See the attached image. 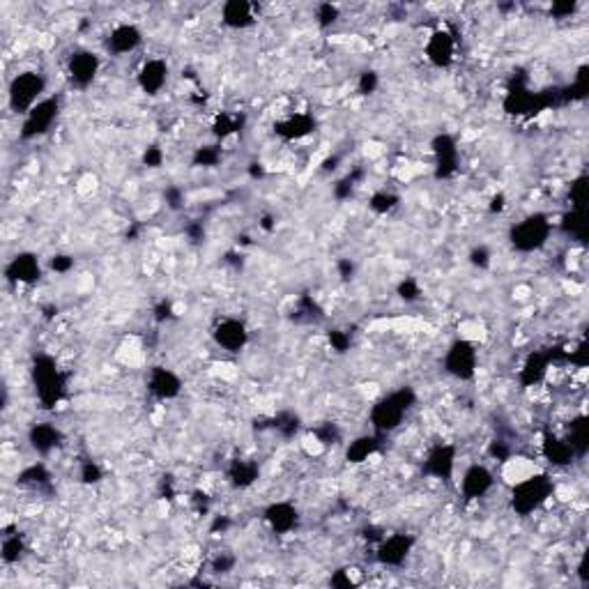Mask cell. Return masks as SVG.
Instances as JSON below:
<instances>
[{
    "label": "cell",
    "mask_w": 589,
    "mask_h": 589,
    "mask_svg": "<svg viewBox=\"0 0 589 589\" xmlns=\"http://www.w3.org/2000/svg\"><path fill=\"white\" fill-rule=\"evenodd\" d=\"M5 277L7 281H12V284H35L42 277V267H39V260L35 253H16L14 258L7 262L5 267Z\"/></svg>",
    "instance_id": "12"
},
{
    "label": "cell",
    "mask_w": 589,
    "mask_h": 589,
    "mask_svg": "<svg viewBox=\"0 0 589 589\" xmlns=\"http://www.w3.org/2000/svg\"><path fill=\"white\" fill-rule=\"evenodd\" d=\"M46 90V79L39 72H21L16 74L10 90H7V101L14 113H25L28 115L32 108L39 104L42 92Z\"/></svg>",
    "instance_id": "4"
},
{
    "label": "cell",
    "mask_w": 589,
    "mask_h": 589,
    "mask_svg": "<svg viewBox=\"0 0 589 589\" xmlns=\"http://www.w3.org/2000/svg\"><path fill=\"white\" fill-rule=\"evenodd\" d=\"M353 272H355V265L350 260H338V274L341 279H353Z\"/></svg>",
    "instance_id": "52"
},
{
    "label": "cell",
    "mask_w": 589,
    "mask_h": 589,
    "mask_svg": "<svg viewBox=\"0 0 589 589\" xmlns=\"http://www.w3.org/2000/svg\"><path fill=\"white\" fill-rule=\"evenodd\" d=\"M380 449V435H362V438H357L350 442V447L346 451V458L348 463H364V460H369L375 451Z\"/></svg>",
    "instance_id": "27"
},
{
    "label": "cell",
    "mask_w": 589,
    "mask_h": 589,
    "mask_svg": "<svg viewBox=\"0 0 589 589\" xmlns=\"http://www.w3.org/2000/svg\"><path fill=\"white\" fill-rule=\"evenodd\" d=\"M369 205H371L373 212H378V215H387V212H391L398 205V196L389 194V191H378V194L371 196Z\"/></svg>",
    "instance_id": "33"
},
{
    "label": "cell",
    "mask_w": 589,
    "mask_h": 589,
    "mask_svg": "<svg viewBox=\"0 0 589 589\" xmlns=\"http://www.w3.org/2000/svg\"><path fill=\"white\" fill-rule=\"evenodd\" d=\"M25 550V545H23V539H21V534H7L5 539H3V562L5 564H16V562L21 559V555Z\"/></svg>",
    "instance_id": "31"
},
{
    "label": "cell",
    "mask_w": 589,
    "mask_h": 589,
    "mask_svg": "<svg viewBox=\"0 0 589 589\" xmlns=\"http://www.w3.org/2000/svg\"><path fill=\"white\" fill-rule=\"evenodd\" d=\"M212 129H215V136H219V139H226V136L240 132V122H237L235 118L221 113V115H217V120H215V125H212Z\"/></svg>",
    "instance_id": "35"
},
{
    "label": "cell",
    "mask_w": 589,
    "mask_h": 589,
    "mask_svg": "<svg viewBox=\"0 0 589 589\" xmlns=\"http://www.w3.org/2000/svg\"><path fill=\"white\" fill-rule=\"evenodd\" d=\"M28 442H30V447L37 451V454H51L58 445L63 442V433L61 429H56L53 424H49V422H42V424H35L30 429L28 433Z\"/></svg>",
    "instance_id": "20"
},
{
    "label": "cell",
    "mask_w": 589,
    "mask_h": 589,
    "mask_svg": "<svg viewBox=\"0 0 589 589\" xmlns=\"http://www.w3.org/2000/svg\"><path fill=\"white\" fill-rule=\"evenodd\" d=\"M417 394L412 387H400L391 394L382 396L378 403L371 407V426L378 435L396 431L405 414L414 407Z\"/></svg>",
    "instance_id": "1"
},
{
    "label": "cell",
    "mask_w": 589,
    "mask_h": 589,
    "mask_svg": "<svg viewBox=\"0 0 589 589\" xmlns=\"http://www.w3.org/2000/svg\"><path fill=\"white\" fill-rule=\"evenodd\" d=\"M490 456L500 458V460H507V458H509V447L505 445V442H493V447H490Z\"/></svg>",
    "instance_id": "51"
},
{
    "label": "cell",
    "mask_w": 589,
    "mask_h": 589,
    "mask_svg": "<svg viewBox=\"0 0 589 589\" xmlns=\"http://www.w3.org/2000/svg\"><path fill=\"white\" fill-rule=\"evenodd\" d=\"M493 472L486 465H472L465 469L463 481H460V493L465 500H479L493 488Z\"/></svg>",
    "instance_id": "16"
},
{
    "label": "cell",
    "mask_w": 589,
    "mask_h": 589,
    "mask_svg": "<svg viewBox=\"0 0 589 589\" xmlns=\"http://www.w3.org/2000/svg\"><path fill=\"white\" fill-rule=\"evenodd\" d=\"M189 235L194 237V240H201V237H203V228L201 226H191L189 228Z\"/></svg>",
    "instance_id": "55"
},
{
    "label": "cell",
    "mask_w": 589,
    "mask_h": 589,
    "mask_svg": "<svg viewBox=\"0 0 589 589\" xmlns=\"http://www.w3.org/2000/svg\"><path fill=\"white\" fill-rule=\"evenodd\" d=\"M233 566H235V557H226V555H221V557L212 562V571H215V574H228Z\"/></svg>",
    "instance_id": "44"
},
{
    "label": "cell",
    "mask_w": 589,
    "mask_h": 589,
    "mask_svg": "<svg viewBox=\"0 0 589 589\" xmlns=\"http://www.w3.org/2000/svg\"><path fill=\"white\" fill-rule=\"evenodd\" d=\"M274 429L281 433V435H286V438H290V435H295L297 429H300V417L293 414V412H281L277 419H274Z\"/></svg>",
    "instance_id": "34"
},
{
    "label": "cell",
    "mask_w": 589,
    "mask_h": 589,
    "mask_svg": "<svg viewBox=\"0 0 589 589\" xmlns=\"http://www.w3.org/2000/svg\"><path fill=\"white\" fill-rule=\"evenodd\" d=\"M552 495V481L548 474H534L518 481L511 490V507L518 516H529L543 507Z\"/></svg>",
    "instance_id": "3"
},
{
    "label": "cell",
    "mask_w": 589,
    "mask_h": 589,
    "mask_svg": "<svg viewBox=\"0 0 589 589\" xmlns=\"http://www.w3.org/2000/svg\"><path fill=\"white\" fill-rule=\"evenodd\" d=\"M378 83H380L378 74H375L373 70H366V72L360 74V83H357V88H360L362 95H371V92L378 90Z\"/></svg>",
    "instance_id": "38"
},
{
    "label": "cell",
    "mask_w": 589,
    "mask_h": 589,
    "mask_svg": "<svg viewBox=\"0 0 589 589\" xmlns=\"http://www.w3.org/2000/svg\"><path fill=\"white\" fill-rule=\"evenodd\" d=\"M329 343L336 353H346L350 348V336L343 334V331H329Z\"/></svg>",
    "instance_id": "42"
},
{
    "label": "cell",
    "mask_w": 589,
    "mask_h": 589,
    "mask_svg": "<svg viewBox=\"0 0 589 589\" xmlns=\"http://www.w3.org/2000/svg\"><path fill=\"white\" fill-rule=\"evenodd\" d=\"M398 295H400V300H405V302H414V300H419V295H422L419 284H417L414 279H405V281H400V286H398Z\"/></svg>",
    "instance_id": "37"
},
{
    "label": "cell",
    "mask_w": 589,
    "mask_h": 589,
    "mask_svg": "<svg viewBox=\"0 0 589 589\" xmlns=\"http://www.w3.org/2000/svg\"><path fill=\"white\" fill-rule=\"evenodd\" d=\"M490 208H493V210H498V212H500L502 208H505V196H495V198H493V205H490Z\"/></svg>",
    "instance_id": "54"
},
{
    "label": "cell",
    "mask_w": 589,
    "mask_h": 589,
    "mask_svg": "<svg viewBox=\"0 0 589 589\" xmlns=\"http://www.w3.org/2000/svg\"><path fill=\"white\" fill-rule=\"evenodd\" d=\"M221 161V150L217 145H203L194 152V166H201V168H212L217 166Z\"/></svg>",
    "instance_id": "32"
},
{
    "label": "cell",
    "mask_w": 589,
    "mask_h": 589,
    "mask_svg": "<svg viewBox=\"0 0 589 589\" xmlns=\"http://www.w3.org/2000/svg\"><path fill=\"white\" fill-rule=\"evenodd\" d=\"M315 435H318V440L322 442V445H329V442H334V440L338 438V433H336L334 429H331L329 424L325 426V429H318V431H315Z\"/></svg>",
    "instance_id": "49"
},
{
    "label": "cell",
    "mask_w": 589,
    "mask_h": 589,
    "mask_svg": "<svg viewBox=\"0 0 589 589\" xmlns=\"http://www.w3.org/2000/svg\"><path fill=\"white\" fill-rule=\"evenodd\" d=\"M469 260H472V265H476V267H488V262H490V253L483 249V246H479V249H474L472 255H469Z\"/></svg>",
    "instance_id": "45"
},
{
    "label": "cell",
    "mask_w": 589,
    "mask_h": 589,
    "mask_svg": "<svg viewBox=\"0 0 589 589\" xmlns=\"http://www.w3.org/2000/svg\"><path fill=\"white\" fill-rule=\"evenodd\" d=\"M585 177H578V180L571 184V201H574V210H583L585 208Z\"/></svg>",
    "instance_id": "40"
},
{
    "label": "cell",
    "mask_w": 589,
    "mask_h": 589,
    "mask_svg": "<svg viewBox=\"0 0 589 589\" xmlns=\"http://www.w3.org/2000/svg\"><path fill=\"white\" fill-rule=\"evenodd\" d=\"M141 30L136 28L134 23H120L115 25L113 32H110L108 37V49L113 51L115 56H122V53H132V51L141 44Z\"/></svg>",
    "instance_id": "21"
},
{
    "label": "cell",
    "mask_w": 589,
    "mask_h": 589,
    "mask_svg": "<svg viewBox=\"0 0 589 589\" xmlns=\"http://www.w3.org/2000/svg\"><path fill=\"white\" fill-rule=\"evenodd\" d=\"M541 451H543V456L548 458L552 465H557V467H564V465H569L571 460L576 458V451L571 449L569 440L557 438L555 433H545L543 435Z\"/></svg>",
    "instance_id": "23"
},
{
    "label": "cell",
    "mask_w": 589,
    "mask_h": 589,
    "mask_svg": "<svg viewBox=\"0 0 589 589\" xmlns=\"http://www.w3.org/2000/svg\"><path fill=\"white\" fill-rule=\"evenodd\" d=\"M81 481L83 483H99L101 481V469L97 463H92V460H85V463L81 465Z\"/></svg>",
    "instance_id": "39"
},
{
    "label": "cell",
    "mask_w": 589,
    "mask_h": 589,
    "mask_svg": "<svg viewBox=\"0 0 589 589\" xmlns=\"http://www.w3.org/2000/svg\"><path fill=\"white\" fill-rule=\"evenodd\" d=\"M315 19H318L320 25H331L338 19V7L331 5V3L318 5V10H315Z\"/></svg>",
    "instance_id": "36"
},
{
    "label": "cell",
    "mask_w": 589,
    "mask_h": 589,
    "mask_svg": "<svg viewBox=\"0 0 589 589\" xmlns=\"http://www.w3.org/2000/svg\"><path fill=\"white\" fill-rule=\"evenodd\" d=\"M433 152H435V177H451L458 168V148L456 141L449 134H440L433 141Z\"/></svg>",
    "instance_id": "13"
},
{
    "label": "cell",
    "mask_w": 589,
    "mask_h": 589,
    "mask_svg": "<svg viewBox=\"0 0 589 589\" xmlns=\"http://www.w3.org/2000/svg\"><path fill=\"white\" fill-rule=\"evenodd\" d=\"M212 336H215L217 346L228 350V353H240L244 350V346L249 343V331H246V325L242 320H235V318H226L221 320L219 325L212 331Z\"/></svg>",
    "instance_id": "10"
},
{
    "label": "cell",
    "mask_w": 589,
    "mask_h": 589,
    "mask_svg": "<svg viewBox=\"0 0 589 589\" xmlns=\"http://www.w3.org/2000/svg\"><path fill=\"white\" fill-rule=\"evenodd\" d=\"M456 467V447L451 445H438L431 449V454L424 460V474L433 476V479L451 481Z\"/></svg>",
    "instance_id": "9"
},
{
    "label": "cell",
    "mask_w": 589,
    "mask_h": 589,
    "mask_svg": "<svg viewBox=\"0 0 589 589\" xmlns=\"http://www.w3.org/2000/svg\"><path fill=\"white\" fill-rule=\"evenodd\" d=\"M221 16L228 28H246L253 23V5L246 0H230L221 7Z\"/></svg>",
    "instance_id": "25"
},
{
    "label": "cell",
    "mask_w": 589,
    "mask_h": 589,
    "mask_svg": "<svg viewBox=\"0 0 589 589\" xmlns=\"http://www.w3.org/2000/svg\"><path fill=\"white\" fill-rule=\"evenodd\" d=\"M32 385H35L37 398L44 407H53L65 396V375L58 369L53 357L37 355L32 362Z\"/></svg>",
    "instance_id": "2"
},
{
    "label": "cell",
    "mask_w": 589,
    "mask_h": 589,
    "mask_svg": "<svg viewBox=\"0 0 589 589\" xmlns=\"http://www.w3.org/2000/svg\"><path fill=\"white\" fill-rule=\"evenodd\" d=\"M569 362H574L576 366H580V369H583V366H587V346L585 343H580L574 353H569Z\"/></svg>",
    "instance_id": "46"
},
{
    "label": "cell",
    "mask_w": 589,
    "mask_h": 589,
    "mask_svg": "<svg viewBox=\"0 0 589 589\" xmlns=\"http://www.w3.org/2000/svg\"><path fill=\"white\" fill-rule=\"evenodd\" d=\"M49 481H51V474H49V469L42 463H35V465L25 467L23 472L19 474V483L21 486H30V488H39V486H46Z\"/></svg>",
    "instance_id": "30"
},
{
    "label": "cell",
    "mask_w": 589,
    "mask_h": 589,
    "mask_svg": "<svg viewBox=\"0 0 589 589\" xmlns=\"http://www.w3.org/2000/svg\"><path fill=\"white\" fill-rule=\"evenodd\" d=\"M331 585H336V587H353V580H350V576H346L343 571H338L336 576H331Z\"/></svg>",
    "instance_id": "53"
},
{
    "label": "cell",
    "mask_w": 589,
    "mask_h": 589,
    "mask_svg": "<svg viewBox=\"0 0 589 589\" xmlns=\"http://www.w3.org/2000/svg\"><path fill=\"white\" fill-rule=\"evenodd\" d=\"M456 53V37L449 30H435L426 42V58L435 67H449L454 63Z\"/></svg>",
    "instance_id": "14"
},
{
    "label": "cell",
    "mask_w": 589,
    "mask_h": 589,
    "mask_svg": "<svg viewBox=\"0 0 589 589\" xmlns=\"http://www.w3.org/2000/svg\"><path fill=\"white\" fill-rule=\"evenodd\" d=\"M168 81V65L161 58H150L145 61L141 72H139V85L145 95H157L164 90V85Z\"/></svg>",
    "instance_id": "17"
},
{
    "label": "cell",
    "mask_w": 589,
    "mask_h": 589,
    "mask_svg": "<svg viewBox=\"0 0 589 589\" xmlns=\"http://www.w3.org/2000/svg\"><path fill=\"white\" fill-rule=\"evenodd\" d=\"M148 389L159 400H170L182 391V380L180 375L164 369V366H155L148 375Z\"/></svg>",
    "instance_id": "15"
},
{
    "label": "cell",
    "mask_w": 589,
    "mask_h": 589,
    "mask_svg": "<svg viewBox=\"0 0 589 589\" xmlns=\"http://www.w3.org/2000/svg\"><path fill=\"white\" fill-rule=\"evenodd\" d=\"M72 267H74V258H70V255H53V258H51V270L53 272L65 274V272H70Z\"/></svg>",
    "instance_id": "43"
},
{
    "label": "cell",
    "mask_w": 589,
    "mask_h": 589,
    "mask_svg": "<svg viewBox=\"0 0 589 589\" xmlns=\"http://www.w3.org/2000/svg\"><path fill=\"white\" fill-rule=\"evenodd\" d=\"M99 67H101V63H99L97 53H92V51H74L70 56V61H67V74H70L74 85L88 88V85L97 79Z\"/></svg>",
    "instance_id": "8"
},
{
    "label": "cell",
    "mask_w": 589,
    "mask_h": 589,
    "mask_svg": "<svg viewBox=\"0 0 589 589\" xmlns=\"http://www.w3.org/2000/svg\"><path fill=\"white\" fill-rule=\"evenodd\" d=\"M562 228H564L569 235H574L576 240L585 242V240H587V221H585V212H583V210H574V208H571L569 215H564V219H562Z\"/></svg>",
    "instance_id": "29"
},
{
    "label": "cell",
    "mask_w": 589,
    "mask_h": 589,
    "mask_svg": "<svg viewBox=\"0 0 589 589\" xmlns=\"http://www.w3.org/2000/svg\"><path fill=\"white\" fill-rule=\"evenodd\" d=\"M161 161H164V152H161L159 145H150V148L143 152V164H145V166L159 168Z\"/></svg>",
    "instance_id": "41"
},
{
    "label": "cell",
    "mask_w": 589,
    "mask_h": 589,
    "mask_svg": "<svg viewBox=\"0 0 589 589\" xmlns=\"http://www.w3.org/2000/svg\"><path fill=\"white\" fill-rule=\"evenodd\" d=\"M414 539L410 534H391L378 545V562L385 566H400L412 550Z\"/></svg>",
    "instance_id": "11"
},
{
    "label": "cell",
    "mask_w": 589,
    "mask_h": 589,
    "mask_svg": "<svg viewBox=\"0 0 589 589\" xmlns=\"http://www.w3.org/2000/svg\"><path fill=\"white\" fill-rule=\"evenodd\" d=\"M445 369L456 380H472L476 373V350L465 338H456L445 355Z\"/></svg>",
    "instance_id": "7"
},
{
    "label": "cell",
    "mask_w": 589,
    "mask_h": 589,
    "mask_svg": "<svg viewBox=\"0 0 589 589\" xmlns=\"http://www.w3.org/2000/svg\"><path fill=\"white\" fill-rule=\"evenodd\" d=\"M569 445L576 451V456H585V451L589 449V424L585 417H578V419L571 424V435H569Z\"/></svg>",
    "instance_id": "28"
},
{
    "label": "cell",
    "mask_w": 589,
    "mask_h": 589,
    "mask_svg": "<svg viewBox=\"0 0 589 589\" xmlns=\"http://www.w3.org/2000/svg\"><path fill=\"white\" fill-rule=\"evenodd\" d=\"M545 106H548V97L545 95H534V92H527L520 88L511 90L505 101L507 113H514V115H529Z\"/></svg>",
    "instance_id": "19"
},
{
    "label": "cell",
    "mask_w": 589,
    "mask_h": 589,
    "mask_svg": "<svg viewBox=\"0 0 589 589\" xmlns=\"http://www.w3.org/2000/svg\"><path fill=\"white\" fill-rule=\"evenodd\" d=\"M58 113H61V99L58 97H46L42 99L39 104L30 110L28 115H25V120L21 125V139L23 141H32V139H39V136H44L53 122L58 120Z\"/></svg>",
    "instance_id": "6"
},
{
    "label": "cell",
    "mask_w": 589,
    "mask_h": 589,
    "mask_svg": "<svg viewBox=\"0 0 589 589\" xmlns=\"http://www.w3.org/2000/svg\"><path fill=\"white\" fill-rule=\"evenodd\" d=\"M550 12L557 16V19H564V16H571L576 12V3H555L550 7Z\"/></svg>",
    "instance_id": "47"
},
{
    "label": "cell",
    "mask_w": 589,
    "mask_h": 589,
    "mask_svg": "<svg viewBox=\"0 0 589 589\" xmlns=\"http://www.w3.org/2000/svg\"><path fill=\"white\" fill-rule=\"evenodd\" d=\"M226 527H228V520L226 518H217V523H215V527H212V529L217 532V529H226Z\"/></svg>",
    "instance_id": "56"
},
{
    "label": "cell",
    "mask_w": 589,
    "mask_h": 589,
    "mask_svg": "<svg viewBox=\"0 0 589 589\" xmlns=\"http://www.w3.org/2000/svg\"><path fill=\"white\" fill-rule=\"evenodd\" d=\"M170 315H173V306H170V302H161L157 309H155V318L159 320V322H164V320H168Z\"/></svg>",
    "instance_id": "50"
},
{
    "label": "cell",
    "mask_w": 589,
    "mask_h": 589,
    "mask_svg": "<svg viewBox=\"0 0 589 589\" xmlns=\"http://www.w3.org/2000/svg\"><path fill=\"white\" fill-rule=\"evenodd\" d=\"M550 219L545 215H532L523 219L520 224H516L511 228L509 233V240L514 244V249L520 253H529V251H536L541 249V246L548 242L550 237Z\"/></svg>",
    "instance_id": "5"
},
{
    "label": "cell",
    "mask_w": 589,
    "mask_h": 589,
    "mask_svg": "<svg viewBox=\"0 0 589 589\" xmlns=\"http://www.w3.org/2000/svg\"><path fill=\"white\" fill-rule=\"evenodd\" d=\"M548 353H532L525 360L523 369H520V382H523L525 387H534L539 385V382L545 378V373H548Z\"/></svg>",
    "instance_id": "24"
},
{
    "label": "cell",
    "mask_w": 589,
    "mask_h": 589,
    "mask_svg": "<svg viewBox=\"0 0 589 589\" xmlns=\"http://www.w3.org/2000/svg\"><path fill=\"white\" fill-rule=\"evenodd\" d=\"M260 476V467L253 460H233L228 467V479L237 488H249Z\"/></svg>",
    "instance_id": "26"
},
{
    "label": "cell",
    "mask_w": 589,
    "mask_h": 589,
    "mask_svg": "<svg viewBox=\"0 0 589 589\" xmlns=\"http://www.w3.org/2000/svg\"><path fill=\"white\" fill-rule=\"evenodd\" d=\"M166 203H168V208L177 210L182 205V191L177 189V186H170V189H166Z\"/></svg>",
    "instance_id": "48"
},
{
    "label": "cell",
    "mask_w": 589,
    "mask_h": 589,
    "mask_svg": "<svg viewBox=\"0 0 589 589\" xmlns=\"http://www.w3.org/2000/svg\"><path fill=\"white\" fill-rule=\"evenodd\" d=\"M265 520H267V525L277 534H290L297 527V523H300V514L288 502H274V505L265 509Z\"/></svg>",
    "instance_id": "18"
},
{
    "label": "cell",
    "mask_w": 589,
    "mask_h": 589,
    "mask_svg": "<svg viewBox=\"0 0 589 589\" xmlns=\"http://www.w3.org/2000/svg\"><path fill=\"white\" fill-rule=\"evenodd\" d=\"M315 129V120L306 113H295L274 125V132L286 141H300Z\"/></svg>",
    "instance_id": "22"
}]
</instances>
